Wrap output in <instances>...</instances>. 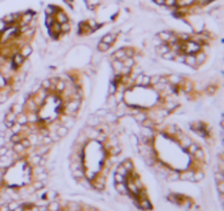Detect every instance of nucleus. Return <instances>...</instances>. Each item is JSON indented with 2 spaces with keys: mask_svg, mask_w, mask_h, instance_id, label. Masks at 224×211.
Masks as SVG:
<instances>
[{
  "mask_svg": "<svg viewBox=\"0 0 224 211\" xmlns=\"http://www.w3.org/2000/svg\"><path fill=\"white\" fill-rule=\"evenodd\" d=\"M33 19H36V13L32 11H26V12H21V16H20V20L17 23L19 26H24V25H29L30 21Z\"/></svg>",
  "mask_w": 224,
  "mask_h": 211,
  "instance_id": "obj_1",
  "label": "nucleus"
},
{
  "mask_svg": "<svg viewBox=\"0 0 224 211\" xmlns=\"http://www.w3.org/2000/svg\"><path fill=\"white\" fill-rule=\"evenodd\" d=\"M25 57H23L21 54H20V51H17V53H15L11 57V62H12V65H13V67L16 70H19L20 67H23L24 66V63H25Z\"/></svg>",
  "mask_w": 224,
  "mask_h": 211,
  "instance_id": "obj_2",
  "label": "nucleus"
},
{
  "mask_svg": "<svg viewBox=\"0 0 224 211\" xmlns=\"http://www.w3.org/2000/svg\"><path fill=\"white\" fill-rule=\"evenodd\" d=\"M54 19H55V23H58V24H63V23H67L69 21V16H67V13L63 9H59L55 12V15H54Z\"/></svg>",
  "mask_w": 224,
  "mask_h": 211,
  "instance_id": "obj_3",
  "label": "nucleus"
},
{
  "mask_svg": "<svg viewBox=\"0 0 224 211\" xmlns=\"http://www.w3.org/2000/svg\"><path fill=\"white\" fill-rule=\"evenodd\" d=\"M16 118H17V115H16L13 111H7L5 112V116H4V123H5V125L9 128L12 127V124H15L16 123Z\"/></svg>",
  "mask_w": 224,
  "mask_h": 211,
  "instance_id": "obj_4",
  "label": "nucleus"
},
{
  "mask_svg": "<svg viewBox=\"0 0 224 211\" xmlns=\"http://www.w3.org/2000/svg\"><path fill=\"white\" fill-rule=\"evenodd\" d=\"M116 40H117V33H116V32H111V33H107V34L103 36L100 41L108 44L110 46H112L116 42Z\"/></svg>",
  "mask_w": 224,
  "mask_h": 211,
  "instance_id": "obj_5",
  "label": "nucleus"
},
{
  "mask_svg": "<svg viewBox=\"0 0 224 211\" xmlns=\"http://www.w3.org/2000/svg\"><path fill=\"white\" fill-rule=\"evenodd\" d=\"M19 51H20V54L23 55V57H25V58H28L29 55L32 54V51H33V46L30 45V42H26V44H23L21 46H20V49H19Z\"/></svg>",
  "mask_w": 224,
  "mask_h": 211,
  "instance_id": "obj_6",
  "label": "nucleus"
},
{
  "mask_svg": "<svg viewBox=\"0 0 224 211\" xmlns=\"http://www.w3.org/2000/svg\"><path fill=\"white\" fill-rule=\"evenodd\" d=\"M111 65H112V70H114L116 77H117V75H121V71L124 69V65L121 61H119V59H112Z\"/></svg>",
  "mask_w": 224,
  "mask_h": 211,
  "instance_id": "obj_7",
  "label": "nucleus"
},
{
  "mask_svg": "<svg viewBox=\"0 0 224 211\" xmlns=\"http://www.w3.org/2000/svg\"><path fill=\"white\" fill-rule=\"evenodd\" d=\"M125 57H127L125 47H120V49L114 51V54H112V59H119V61H123Z\"/></svg>",
  "mask_w": 224,
  "mask_h": 211,
  "instance_id": "obj_8",
  "label": "nucleus"
},
{
  "mask_svg": "<svg viewBox=\"0 0 224 211\" xmlns=\"http://www.w3.org/2000/svg\"><path fill=\"white\" fill-rule=\"evenodd\" d=\"M115 190L116 193L120 194V195H128V188L125 182H121V184H115Z\"/></svg>",
  "mask_w": 224,
  "mask_h": 211,
  "instance_id": "obj_9",
  "label": "nucleus"
},
{
  "mask_svg": "<svg viewBox=\"0 0 224 211\" xmlns=\"http://www.w3.org/2000/svg\"><path fill=\"white\" fill-rule=\"evenodd\" d=\"M186 65H189L191 67H197L198 63H197V58H195V54H185V61Z\"/></svg>",
  "mask_w": 224,
  "mask_h": 211,
  "instance_id": "obj_10",
  "label": "nucleus"
},
{
  "mask_svg": "<svg viewBox=\"0 0 224 211\" xmlns=\"http://www.w3.org/2000/svg\"><path fill=\"white\" fill-rule=\"evenodd\" d=\"M197 3V0H177V7L178 8H189Z\"/></svg>",
  "mask_w": 224,
  "mask_h": 211,
  "instance_id": "obj_11",
  "label": "nucleus"
},
{
  "mask_svg": "<svg viewBox=\"0 0 224 211\" xmlns=\"http://www.w3.org/2000/svg\"><path fill=\"white\" fill-rule=\"evenodd\" d=\"M59 9V8L57 5H53V4H49V5L45 7V9H44V13H45V16H54L55 12H57Z\"/></svg>",
  "mask_w": 224,
  "mask_h": 211,
  "instance_id": "obj_12",
  "label": "nucleus"
},
{
  "mask_svg": "<svg viewBox=\"0 0 224 211\" xmlns=\"http://www.w3.org/2000/svg\"><path fill=\"white\" fill-rule=\"evenodd\" d=\"M47 210L49 211H62V207H61V203L58 201H50L47 203Z\"/></svg>",
  "mask_w": 224,
  "mask_h": 211,
  "instance_id": "obj_13",
  "label": "nucleus"
},
{
  "mask_svg": "<svg viewBox=\"0 0 224 211\" xmlns=\"http://www.w3.org/2000/svg\"><path fill=\"white\" fill-rule=\"evenodd\" d=\"M194 170H187V172H183L179 174V178L185 181H194Z\"/></svg>",
  "mask_w": 224,
  "mask_h": 211,
  "instance_id": "obj_14",
  "label": "nucleus"
},
{
  "mask_svg": "<svg viewBox=\"0 0 224 211\" xmlns=\"http://www.w3.org/2000/svg\"><path fill=\"white\" fill-rule=\"evenodd\" d=\"M111 49V46L108 45V44L103 42V41H99L98 45H96V50L99 51V53H106V51H108Z\"/></svg>",
  "mask_w": 224,
  "mask_h": 211,
  "instance_id": "obj_15",
  "label": "nucleus"
},
{
  "mask_svg": "<svg viewBox=\"0 0 224 211\" xmlns=\"http://www.w3.org/2000/svg\"><path fill=\"white\" fill-rule=\"evenodd\" d=\"M16 123H19V124H21V125L28 124V118H26V112H25V111L17 115V118H16Z\"/></svg>",
  "mask_w": 224,
  "mask_h": 211,
  "instance_id": "obj_16",
  "label": "nucleus"
},
{
  "mask_svg": "<svg viewBox=\"0 0 224 211\" xmlns=\"http://www.w3.org/2000/svg\"><path fill=\"white\" fill-rule=\"evenodd\" d=\"M67 132H69V129H67L66 127H63L62 124L59 125L57 129H55V133H57V135H58V136L61 137V139H62V137H65L66 135H67Z\"/></svg>",
  "mask_w": 224,
  "mask_h": 211,
  "instance_id": "obj_17",
  "label": "nucleus"
},
{
  "mask_svg": "<svg viewBox=\"0 0 224 211\" xmlns=\"http://www.w3.org/2000/svg\"><path fill=\"white\" fill-rule=\"evenodd\" d=\"M195 58H197V63H198V66H199V65H202V63L206 61V54L203 53V51L199 50L198 53L195 54Z\"/></svg>",
  "mask_w": 224,
  "mask_h": 211,
  "instance_id": "obj_18",
  "label": "nucleus"
},
{
  "mask_svg": "<svg viewBox=\"0 0 224 211\" xmlns=\"http://www.w3.org/2000/svg\"><path fill=\"white\" fill-rule=\"evenodd\" d=\"M70 30H71V25H70V23H69V21L61 24V33H62V34H67V33H70Z\"/></svg>",
  "mask_w": 224,
  "mask_h": 211,
  "instance_id": "obj_19",
  "label": "nucleus"
},
{
  "mask_svg": "<svg viewBox=\"0 0 224 211\" xmlns=\"http://www.w3.org/2000/svg\"><path fill=\"white\" fill-rule=\"evenodd\" d=\"M115 184H121V182H127V177L123 176V174H119V173H115Z\"/></svg>",
  "mask_w": 224,
  "mask_h": 211,
  "instance_id": "obj_20",
  "label": "nucleus"
},
{
  "mask_svg": "<svg viewBox=\"0 0 224 211\" xmlns=\"http://www.w3.org/2000/svg\"><path fill=\"white\" fill-rule=\"evenodd\" d=\"M186 149H187V152H189L190 154H194V153L199 149V145H198V144H195V142H191V144H190L189 146H187Z\"/></svg>",
  "mask_w": 224,
  "mask_h": 211,
  "instance_id": "obj_21",
  "label": "nucleus"
},
{
  "mask_svg": "<svg viewBox=\"0 0 224 211\" xmlns=\"http://www.w3.org/2000/svg\"><path fill=\"white\" fill-rule=\"evenodd\" d=\"M45 26L46 28H49L50 25H53V24L55 23V19H54V16H45Z\"/></svg>",
  "mask_w": 224,
  "mask_h": 211,
  "instance_id": "obj_22",
  "label": "nucleus"
},
{
  "mask_svg": "<svg viewBox=\"0 0 224 211\" xmlns=\"http://www.w3.org/2000/svg\"><path fill=\"white\" fill-rule=\"evenodd\" d=\"M194 156H195V157H197V158H198V160H201V161H202V160H203V158H205V153H203V150H202L201 148H199V149L197 150V152H195V153H194Z\"/></svg>",
  "mask_w": 224,
  "mask_h": 211,
  "instance_id": "obj_23",
  "label": "nucleus"
},
{
  "mask_svg": "<svg viewBox=\"0 0 224 211\" xmlns=\"http://www.w3.org/2000/svg\"><path fill=\"white\" fill-rule=\"evenodd\" d=\"M203 177H205V174L202 172H195L194 173V181H201L203 180Z\"/></svg>",
  "mask_w": 224,
  "mask_h": 211,
  "instance_id": "obj_24",
  "label": "nucleus"
},
{
  "mask_svg": "<svg viewBox=\"0 0 224 211\" xmlns=\"http://www.w3.org/2000/svg\"><path fill=\"white\" fill-rule=\"evenodd\" d=\"M7 28H8V25H7V23H5V21H4V20H3V19H0V34H2V33H3V32H4V30H5V29H7Z\"/></svg>",
  "mask_w": 224,
  "mask_h": 211,
  "instance_id": "obj_25",
  "label": "nucleus"
},
{
  "mask_svg": "<svg viewBox=\"0 0 224 211\" xmlns=\"http://www.w3.org/2000/svg\"><path fill=\"white\" fill-rule=\"evenodd\" d=\"M215 178H216L218 182H223V181H224V173L216 172V174H215Z\"/></svg>",
  "mask_w": 224,
  "mask_h": 211,
  "instance_id": "obj_26",
  "label": "nucleus"
},
{
  "mask_svg": "<svg viewBox=\"0 0 224 211\" xmlns=\"http://www.w3.org/2000/svg\"><path fill=\"white\" fill-rule=\"evenodd\" d=\"M218 192L220 194H224V181L223 182H218Z\"/></svg>",
  "mask_w": 224,
  "mask_h": 211,
  "instance_id": "obj_27",
  "label": "nucleus"
},
{
  "mask_svg": "<svg viewBox=\"0 0 224 211\" xmlns=\"http://www.w3.org/2000/svg\"><path fill=\"white\" fill-rule=\"evenodd\" d=\"M7 144V140H5V137L3 136V135H0V148H2V146H4Z\"/></svg>",
  "mask_w": 224,
  "mask_h": 211,
  "instance_id": "obj_28",
  "label": "nucleus"
},
{
  "mask_svg": "<svg viewBox=\"0 0 224 211\" xmlns=\"http://www.w3.org/2000/svg\"><path fill=\"white\" fill-rule=\"evenodd\" d=\"M0 211H11L9 207H8V203H5V205H0Z\"/></svg>",
  "mask_w": 224,
  "mask_h": 211,
  "instance_id": "obj_29",
  "label": "nucleus"
},
{
  "mask_svg": "<svg viewBox=\"0 0 224 211\" xmlns=\"http://www.w3.org/2000/svg\"><path fill=\"white\" fill-rule=\"evenodd\" d=\"M156 4H158V5H163L165 4V0H154Z\"/></svg>",
  "mask_w": 224,
  "mask_h": 211,
  "instance_id": "obj_30",
  "label": "nucleus"
},
{
  "mask_svg": "<svg viewBox=\"0 0 224 211\" xmlns=\"http://www.w3.org/2000/svg\"><path fill=\"white\" fill-rule=\"evenodd\" d=\"M96 211H102V210H96Z\"/></svg>",
  "mask_w": 224,
  "mask_h": 211,
  "instance_id": "obj_31",
  "label": "nucleus"
}]
</instances>
